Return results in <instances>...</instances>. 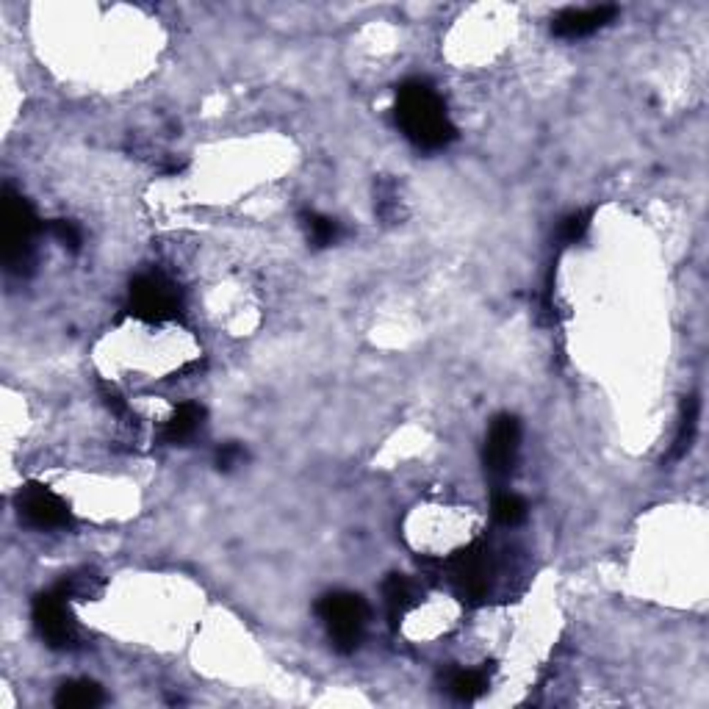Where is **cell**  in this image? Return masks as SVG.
Returning <instances> with one entry per match:
<instances>
[{"label":"cell","instance_id":"6","mask_svg":"<svg viewBox=\"0 0 709 709\" xmlns=\"http://www.w3.org/2000/svg\"><path fill=\"white\" fill-rule=\"evenodd\" d=\"M20 521L34 529H67L73 527V507L59 493L50 491L42 482H28L17 493Z\"/></svg>","mask_w":709,"mask_h":709},{"label":"cell","instance_id":"20","mask_svg":"<svg viewBox=\"0 0 709 709\" xmlns=\"http://www.w3.org/2000/svg\"><path fill=\"white\" fill-rule=\"evenodd\" d=\"M247 460V449L241 444H225V446H219L217 449V469L219 471H233V469H239L241 463Z\"/></svg>","mask_w":709,"mask_h":709},{"label":"cell","instance_id":"10","mask_svg":"<svg viewBox=\"0 0 709 709\" xmlns=\"http://www.w3.org/2000/svg\"><path fill=\"white\" fill-rule=\"evenodd\" d=\"M205 421V408L197 402H183L178 405V410L169 416L167 427H164V438L169 444H186L192 441L194 435L200 433Z\"/></svg>","mask_w":709,"mask_h":709},{"label":"cell","instance_id":"3","mask_svg":"<svg viewBox=\"0 0 709 709\" xmlns=\"http://www.w3.org/2000/svg\"><path fill=\"white\" fill-rule=\"evenodd\" d=\"M316 613L322 618L338 654H352L361 646L363 632L369 624V604L358 593H349V590L327 593L316 604Z\"/></svg>","mask_w":709,"mask_h":709},{"label":"cell","instance_id":"13","mask_svg":"<svg viewBox=\"0 0 709 709\" xmlns=\"http://www.w3.org/2000/svg\"><path fill=\"white\" fill-rule=\"evenodd\" d=\"M300 222L313 247H333L341 239V225L333 217L316 214V211H302Z\"/></svg>","mask_w":709,"mask_h":709},{"label":"cell","instance_id":"17","mask_svg":"<svg viewBox=\"0 0 709 709\" xmlns=\"http://www.w3.org/2000/svg\"><path fill=\"white\" fill-rule=\"evenodd\" d=\"M50 233H53V239L59 241L64 250H70V253H78L81 244H84V233H81V228L75 225L73 219H53Z\"/></svg>","mask_w":709,"mask_h":709},{"label":"cell","instance_id":"11","mask_svg":"<svg viewBox=\"0 0 709 709\" xmlns=\"http://www.w3.org/2000/svg\"><path fill=\"white\" fill-rule=\"evenodd\" d=\"M385 610H388V621L397 626L405 615L416 607V588L408 577L402 574H391L383 585Z\"/></svg>","mask_w":709,"mask_h":709},{"label":"cell","instance_id":"8","mask_svg":"<svg viewBox=\"0 0 709 709\" xmlns=\"http://www.w3.org/2000/svg\"><path fill=\"white\" fill-rule=\"evenodd\" d=\"M518 449H521V424L516 416L502 413L496 416L485 438V452H482V463L485 471L493 482H505L513 469H516Z\"/></svg>","mask_w":709,"mask_h":709},{"label":"cell","instance_id":"4","mask_svg":"<svg viewBox=\"0 0 709 709\" xmlns=\"http://www.w3.org/2000/svg\"><path fill=\"white\" fill-rule=\"evenodd\" d=\"M446 571H449V582H452V588H455L460 599L469 601V604L485 599L493 579V552L488 541L477 538L469 546L457 549L449 557Z\"/></svg>","mask_w":709,"mask_h":709},{"label":"cell","instance_id":"18","mask_svg":"<svg viewBox=\"0 0 709 709\" xmlns=\"http://www.w3.org/2000/svg\"><path fill=\"white\" fill-rule=\"evenodd\" d=\"M59 590L67 599H95L100 593V582L95 574H84V577H67L59 585Z\"/></svg>","mask_w":709,"mask_h":709},{"label":"cell","instance_id":"15","mask_svg":"<svg viewBox=\"0 0 709 709\" xmlns=\"http://www.w3.org/2000/svg\"><path fill=\"white\" fill-rule=\"evenodd\" d=\"M698 430V399L687 397L685 405H682V419H679V433L673 438V449H671V460H679L690 452L693 446V438H696Z\"/></svg>","mask_w":709,"mask_h":709},{"label":"cell","instance_id":"1","mask_svg":"<svg viewBox=\"0 0 709 709\" xmlns=\"http://www.w3.org/2000/svg\"><path fill=\"white\" fill-rule=\"evenodd\" d=\"M399 131L419 150H444L457 139V128L449 120V111L441 95L427 81H405L397 89L394 103Z\"/></svg>","mask_w":709,"mask_h":709},{"label":"cell","instance_id":"14","mask_svg":"<svg viewBox=\"0 0 709 709\" xmlns=\"http://www.w3.org/2000/svg\"><path fill=\"white\" fill-rule=\"evenodd\" d=\"M446 690L457 701H474L488 690V673L485 671H452L446 679Z\"/></svg>","mask_w":709,"mask_h":709},{"label":"cell","instance_id":"9","mask_svg":"<svg viewBox=\"0 0 709 709\" xmlns=\"http://www.w3.org/2000/svg\"><path fill=\"white\" fill-rule=\"evenodd\" d=\"M618 9L615 6H590V9H565L552 20L554 37L582 39L596 34L599 28L613 23Z\"/></svg>","mask_w":709,"mask_h":709},{"label":"cell","instance_id":"5","mask_svg":"<svg viewBox=\"0 0 709 709\" xmlns=\"http://www.w3.org/2000/svg\"><path fill=\"white\" fill-rule=\"evenodd\" d=\"M128 311L150 325L172 322L183 311L181 291L164 275H139L128 291Z\"/></svg>","mask_w":709,"mask_h":709},{"label":"cell","instance_id":"19","mask_svg":"<svg viewBox=\"0 0 709 709\" xmlns=\"http://www.w3.org/2000/svg\"><path fill=\"white\" fill-rule=\"evenodd\" d=\"M588 228H590L588 211H574V214H568V217L560 222V239H563L565 244H577V241L588 233Z\"/></svg>","mask_w":709,"mask_h":709},{"label":"cell","instance_id":"2","mask_svg":"<svg viewBox=\"0 0 709 709\" xmlns=\"http://www.w3.org/2000/svg\"><path fill=\"white\" fill-rule=\"evenodd\" d=\"M34 205L12 186L3 189V264L12 275H25L34 264V241L39 236Z\"/></svg>","mask_w":709,"mask_h":709},{"label":"cell","instance_id":"16","mask_svg":"<svg viewBox=\"0 0 709 709\" xmlns=\"http://www.w3.org/2000/svg\"><path fill=\"white\" fill-rule=\"evenodd\" d=\"M493 518H496V524H502V527H518V524L527 518V502L510 491L496 493V496H493Z\"/></svg>","mask_w":709,"mask_h":709},{"label":"cell","instance_id":"7","mask_svg":"<svg viewBox=\"0 0 709 709\" xmlns=\"http://www.w3.org/2000/svg\"><path fill=\"white\" fill-rule=\"evenodd\" d=\"M34 626L39 637L48 643L50 649H73L78 643V624L67 607V596L61 590L53 593H39L31 607Z\"/></svg>","mask_w":709,"mask_h":709},{"label":"cell","instance_id":"12","mask_svg":"<svg viewBox=\"0 0 709 709\" xmlns=\"http://www.w3.org/2000/svg\"><path fill=\"white\" fill-rule=\"evenodd\" d=\"M106 701L103 687L92 679H73L64 682L56 693V707L59 709H95Z\"/></svg>","mask_w":709,"mask_h":709}]
</instances>
